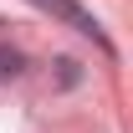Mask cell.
Segmentation results:
<instances>
[{"label": "cell", "instance_id": "1", "mask_svg": "<svg viewBox=\"0 0 133 133\" xmlns=\"http://www.w3.org/2000/svg\"><path fill=\"white\" fill-rule=\"evenodd\" d=\"M36 5H41V10H51V16H62V21H72V26H77L82 36H92V41H102V31H97V21L87 16V10L77 5V0H36ZM102 46H108V41H102Z\"/></svg>", "mask_w": 133, "mask_h": 133}]
</instances>
